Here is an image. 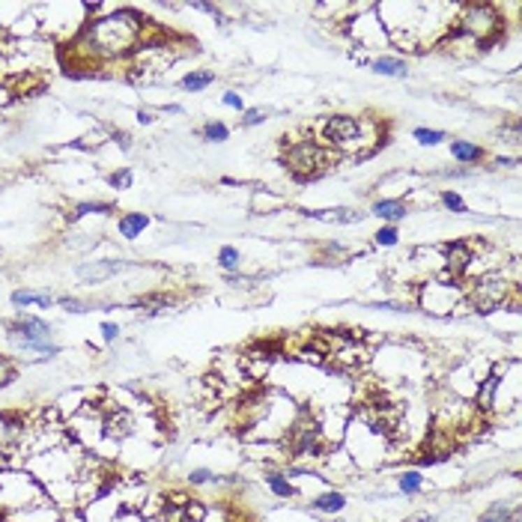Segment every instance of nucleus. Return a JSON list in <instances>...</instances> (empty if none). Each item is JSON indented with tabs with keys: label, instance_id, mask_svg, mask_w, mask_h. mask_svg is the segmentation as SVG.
<instances>
[{
	"label": "nucleus",
	"instance_id": "obj_16",
	"mask_svg": "<svg viewBox=\"0 0 522 522\" xmlns=\"http://www.w3.org/2000/svg\"><path fill=\"white\" fill-rule=\"evenodd\" d=\"M451 152H454V159H457V161H477V159L484 155L481 147H474V143H465V140H454Z\"/></svg>",
	"mask_w": 522,
	"mask_h": 522
},
{
	"label": "nucleus",
	"instance_id": "obj_26",
	"mask_svg": "<svg viewBox=\"0 0 522 522\" xmlns=\"http://www.w3.org/2000/svg\"><path fill=\"white\" fill-rule=\"evenodd\" d=\"M215 481V474L209 472V469H194L191 474H188V484L191 486H200V484H212Z\"/></svg>",
	"mask_w": 522,
	"mask_h": 522
},
{
	"label": "nucleus",
	"instance_id": "obj_7",
	"mask_svg": "<svg viewBox=\"0 0 522 522\" xmlns=\"http://www.w3.org/2000/svg\"><path fill=\"white\" fill-rule=\"evenodd\" d=\"M129 263H123V260H96V263H90V266H81L78 269V275L84 277V281H90V284H99V281H105V277H110V275H117V272H123Z\"/></svg>",
	"mask_w": 522,
	"mask_h": 522
},
{
	"label": "nucleus",
	"instance_id": "obj_12",
	"mask_svg": "<svg viewBox=\"0 0 522 522\" xmlns=\"http://www.w3.org/2000/svg\"><path fill=\"white\" fill-rule=\"evenodd\" d=\"M477 522H516V510L502 505V502H495L490 510H486V514L477 516Z\"/></svg>",
	"mask_w": 522,
	"mask_h": 522
},
{
	"label": "nucleus",
	"instance_id": "obj_17",
	"mask_svg": "<svg viewBox=\"0 0 522 522\" xmlns=\"http://www.w3.org/2000/svg\"><path fill=\"white\" fill-rule=\"evenodd\" d=\"M266 484H269V490H272L277 498H293V495H296L293 484L287 481L284 474H269V477H266Z\"/></svg>",
	"mask_w": 522,
	"mask_h": 522
},
{
	"label": "nucleus",
	"instance_id": "obj_30",
	"mask_svg": "<svg viewBox=\"0 0 522 522\" xmlns=\"http://www.w3.org/2000/svg\"><path fill=\"white\" fill-rule=\"evenodd\" d=\"M263 119H266L263 110H248V114L242 117V126H257V123H263Z\"/></svg>",
	"mask_w": 522,
	"mask_h": 522
},
{
	"label": "nucleus",
	"instance_id": "obj_1",
	"mask_svg": "<svg viewBox=\"0 0 522 522\" xmlns=\"http://www.w3.org/2000/svg\"><path fill=\"white\" fill-rule=\"evenodd\" d=\"M140 39H143V18L138 13H131V9H123V13L93 21L84 30L81 45H87L99 57H119V54H129Z\"/></svg>",
	"mask_w": 522,
	"mask_h": 522
},
{
	"label": "nucleus",
	"instance_id": "obj_9",
	"mask_svg": "<svg viewBox=\"0 0 522 522\" xmlns=\"http://www.w3.org/2000/svg\"><path fill=\"white\" fill-rule=\"evenodd\" d=\"M469 263H472V251L465 248V245L448 248V269H451L454 275H463L465 269H469Z\"/></svg>",
	"mask_w": 522,
	"mask_h": 522
},
{
	"label": "nucleus",
	"instance_id": "obj_8",
	"mask_svg": "<svg viewBox=\"0 0 522 522\" xmlns=\"http://www.w3.org/2000/svg\"><path fill=\"white\" fill-rule=\"evenodd\" d=\"M131 415L126 412V409H117V412H110L108 418H105V436H110V439H126L129 433H131Z\"/></svg>",
	"mask_w": 522,
	"mask_h": 522
},
{
	"label": "nucleus",
	"instance_id": "obj_11",
	"mask_svg": "<svg viewBox=\"0 0 522 522\" xmlns=\"http://www.w3.org/2000/svg\"><path fill=\"white\" fill-rule=\"evenodd\" d=\"M147 224H150V218H147V215L131 212V215H123V218H119V233H123L126 239H135L138 233H140L143 227H147Z\"/></svg>",
	"mask_w": 522,
	"mask_h": 522
},
{
	"label": "nucleus",
	"instance_id": "obj_24",
	"mask_svg": "<svg viewBox=\"0 0 522 522\" xmlns=\"http://www.w3.org/2000/svg\"><path fill=\"white\" fill-rule=\"evenodd\" d=\"M13 379H15V364L9 358H0V388L9 385Z\"/></svg>",
	"mask_w": 522,
	"mask_h": 522
},
{
	"label": "nucleus",
	"instance_id": "obj_14",
	"mask_svg": "<svg viewBox=\"0 0 522 522\" xmlns=\"http://www.w3.org/2000/svg\"><path fill=\"white\" fill-rule=\"evenodd\" d=\"M343 505H347V498L340 493H323L319 498H314V507L326 510V514H338V510H343Z\"/></svg>",
	"mask_w": 522,
	"mask_h": 522
},
{
	"label": "nucleus",
	"instance_id": "obj_27",
	"mask_svg": "<svg viewBox=\"0 0 522 522\" xmlns=\"http://www.w3.org/2000/svg\"><path fill=\"white\" fill-rule=\"evenodd\" d=\"M442 203H445L451 212H465V203L460 200V194H454V191H445V194H442Z\"/></svg>",
	"mask_w": 522,
	"mask_h": 522
},
{
	"label": "nucleus",
	"instance_id": "obj_13",
	"mask_svg": "<svg viewBox=\"0 0 522 522\" xmlns=\"http://www.w3.org/2000/svg\"><path fill=\"white\" fill-rule=\"evenodd\" d=\"M373 72L388 75V78H403L406 75V63L397 60V57H379L373 63Z\"/></svg>",
	"mask_w": 522,
	"mask_h": 522
},
{
	"label": "nucleus",
	"instance_id": "obj_31",
	"mask_svg": "<svg viewBox=\"0 0 522 522\" xmlns=\"http://www.w3.org/2000/svg\"><path fill=\"white\" fill-rule=\"evenodd\" d=\"M117 335H119V328H117L114 323H105V326H102V338H105L108 343H110V340H117Z\"/></svg>",
	"mask_w": 522,
	"mask_h": 522
},
{
	"label": "nucleus",
	"instance_id": "obj_29",
	"mask_svg": "<svg viewBox=\"0 0 522 522\" xmlns=\"http://www.w3.org/2000/svg\"><path fill=\"white\" fill-rule=\"evenodd\" d=\"M110 185H114V188H129V185H131V171L114 173V176H110Z\"/></svg>",
	"mask_w": 522,
	"mask_h": 522
},
{
	"label": "nucleus",
	"instance_id": "obj_20",
	"mask_svg": "<svg viewBox=\"0 0 522 522\" xmlns=\"http://www.w3.org/2000/svg\"><path fill=\"white\" fill-rule=\"evenodd\" d=\"M495 385H498V376H486V382H484V388H481V394H477V403H481V409H490Z\"/></svg>",
	"mask_w": 522,
	"mask_h": 522
},
{
	"label": "nucleus",
	"instance_id": "obj_2",
	"mask_svg": "<svg viewBox=\"0 0 522 522\" xmlns=\"http://www.w3.org/2000/svg\"><path fill=\"white\" fill-rule=\"evenodd\" d=\"M9 338H13L15 347H21L24 352L57 355V347L51 343V326L42 323V319H36V317H21L18 323H13Z\"/></svg>",
	"mask_w": 522,
	"mask_h": 522
},
{
	"label": "nucleus",
	"instance_id": "obj_28",
	"mask_svg": "<svg viewBox=\"0 0 522 522\" xmlns=\"http://www.w3.org/2000/svg\"><path fill=\"white\" fill-rule=\"evenodd\" d=\"M397 227H382L379 233H376V242H379V245H397Z\"/></svg>",
	"mask_w": 522,
	"mask_h": 522
},
{
	"label": "nucleus",
	"instance_id": "obj_18",
	"mask_svg": "<svg viewBox=\"0 0 522 522\" xmlns=\"http://www.w3.org/2000/svg\"><path fill=\"white\" fill-rule=\"evenodd\" d=\"M212 81H215L212 72H191V75L182 78V87H185V90H191V93H197V90H203V87H209Z\"/></svg>",
	"mask_w": 522,
	"mask_h": 522
},
{
	"label": "nucleus",
	"instance_id": "obj_19",
	"mask_svg": "<svg viewBox=\"0 0 522 522\" xmlns=\"http://www.w3.org/2000/svg\"><path fill=\"white\" fill-rule=\"evenodd\" d=\"M421 486H424V477H421L418 472H406V474H400V490H403L406 495H415Z\"/></svg>",
	"mask_w": 522,
	"mask_h": 522
},
{
	"label": "nucleus",
	"instance_id": "obj_10",
	"mask_svg": "<svg viewBox=\"0 0 522 522\" xmlns=\"http://www.w3.org/2000/svg\"><path fill=\"white\" fill-rule=\"evenodd\" d=\"M373 215H379L385 221H400V218H406V206L400 200H379L373 206Z\"/></svg>",
	"mask_w": 522,
	"mask_h": 522
},
{
	"label": "nucleus",
	"instance_id": "obj_3",
	"mask_svg": "<svg viewBox=\"0 0 522 522\" xmlns=\"http://www.w3.org/2000/svg\"><path fill=\"white\" fill-rule=\"evenodd\" d=\"M323 164H326V152L319 150L317 143H310V140L296 143V147L287 152V168H290L298 180L317 176L319 171H323Z\"/></svg>",
	"mask_w": 522,
	"mask_h": 522
},
{
	"label": "nucleus",
	"instance_id": "obj_5",
	"mask_svg": "<svg viewBox=\"0 0 522 522\" xmlns=\"http://www.w3.org/2000/svg\"><path fill=\"white\" fill-rule=\"evenodd\" d=\"M463 30L481 42H490V36H498V18L490 6H469V13L463 18Z\"/></svg>",
	"mask_w": 522,
	"mask_h": 522
},
{
	"label": "nucleus",
	"instance_id": "obj_25",
	"mask_svg": "<svg viewBox=\"0 0 522 522\" xmlns=\"http://www.w3.org/2000/svg\"><path fill=\"white\" fill-rule=\"evenodd\" d=\"M87 212H110V203H81L72 212V218H81V215H87Z\"/></svg>",
	"mask_w": 522,
	"mask_h": 522
},
{
	"label": "nucleus",
	"instance_id": "obj_15",
	"mask_svg": "<svg viewBox=\"0 0 522 522\" xmlns=\"http://www.w3.org/2000/svg\"><path fill=\"white\" fill-rule=\"evenodd\" d=\"M13 305H39V307H48L51 305V296H45V293H30V290H18V293H13Z\"/></svg>",
	"mask_w": 522,
	"mask_h": 522
},
{
	"label": "nucleus",
	"instance_id": "obj_6",
	"mask_svg": "<svg viewBox=\"0 0 522 522\" xmlns=\"http://www.w3.org/2000/svg\"><path fill=\"white\" fill-rule=\"evenodd\" d=\"M358 135H361V123L355 117H347V114L328 117V123H326V140L347 147V143H352Z\"/></svg>",
	"mask_w": 522,
	"mask_h": 522
},
{
	"label": "nucleus",
	"instance_id": "obj_33",
	"mask_svg": "<svg viewBox=\"0 0 522 522\" xmlns=\"http://www.w3.org/2000/svg\"><path fill=\"white\" fill-rule=\"evenodd\" d=\"M0 522H13V519H6V516H0Z\"/></svg>",
	"mask_w": 522,
	"mask_h": 522
},
{
	"label": "nucleus",
	"instance_id": "obj_23",
	"mask_svg": "<svg viewBox=\"0 0 522 522\" xmlns=\"http://www.w3.org/2000/svg\"><path fill=\"white\" fill-rule=\"evenodd\" d=\"M227 135H230V129L224 123H209L203 129V138L206 140H227Z\"/></svg>",
	"mask_w": 522,
	"mask_h": 522
},
{
	"label": "nucleus",
	"instance_id": "obj_21",
	"mask_svg": "<svg viewBox=\"0 0 522 522\" xmlns=\"http://www.w3.org/2000/svg\"><path fill=\"white\" fill-rule=\"evenodd\" d=\"M239 251L236 248H233V245H224V248H221V254H218V263L221 266H224V269H239Z\"/></svg>",
	"mask_w": 522,
	"mask_h": 522
},
{
	"label": "nucleus",
	"instance_id": "obj_32",
	"mask_svg": "<svg viewBox=\"0 0 522 522\" xmlns=\"http://www.w3.org/2000/svg\"><path fill=\"white\" fill-rule=\"evenodd\" d=\"M224 105H227V108H236V110H242V99H239L236 93H227V96H224Z\"/></svg>",
	"mask_w": 522,
	"mask_h": 522
},
{
	"label": "nucleus",
	"instance_id": "obj_22",
	"mask_svg": "<svg viewBox=\"0 0 522 522\" xmlns=\"http://www.w3.org/2000/svg\"><path fill=\"white\" fill-rule=\"evenodd\" d=\"M415 138L427 147H436L439 140H445V131H436V129H415Z\"/></svg>",
	"mask_w": 522,
	"mask_h": 522
},
{
	"label": "nucleus",
	"instance_id": "obj_4",
	"mask_svg": "<svg viewBox=\"0 0 522 522\" xmlns=\"http://www.w3.org/2000/svg\"><path fill=\"white\" fill-rule=\"evenodd\" d=\"M507 290H510V284H507L505 275H498V272L484 275L481 281L474 284V290H472V302L481 310H493V307H498L505 302Z\"/></svg>",
	"mask_w": 522,
	"mask_h": 522
}]
</instances>
